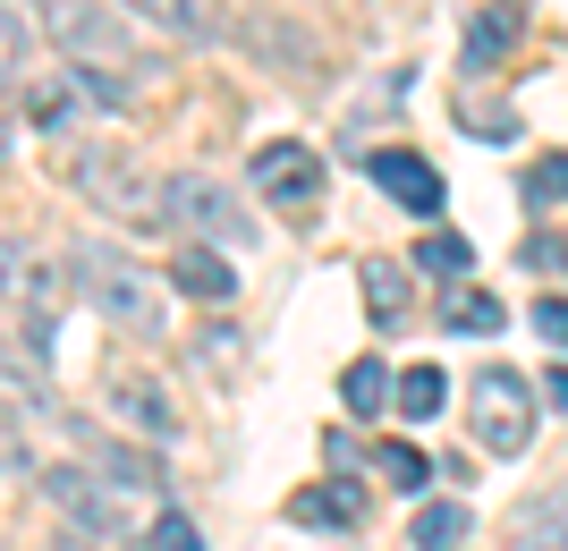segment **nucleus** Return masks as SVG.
<instances>
[{
  "label": "nucleus",
  "mask_w": 568,
  "mask_h": 551,
  "mask_svg": "<svg viewBox=\"0 0 568 551\" xmlns=\"http://www.w3.org/2000/svg\"><path fill=\"white\" fill-rule=\"evenodd\" d=\"M128 18H153L162 34H213V0H128Z\"/></svg>",
  "instance_id": "nucleus-17"
},
{
  "label": "nucleus",
  "mask_w": 568,
  "mask_h": 551,
  "mask_svg": "<svg viewBox=\"0 0 568 551\" xmlns=\"http://www.w3.org/2000/svg\"><path fill=\"white\" fill-rule=\"evenodd\" d=\"M43 492L69 509L85 534H128V527H136V509H144V492H136V483H119L111 467H43Z\"/></svg>",
  "instance_id": "nucleus-4"
},
{
  "label": "nucleus",
  "mask_w": 568,
  "mask_h": 551,
  "mask_svg": "<svg viewBox=\"0 0 568 551\" xmlns=\"http://www.w3.org/2000/svg\"><path fill=\"white\" fill-rule=\"evenodd\" d=\"M170 280L187 288V297H204V306H230V297H237V272L221 264V246H213V238H187V246H179Z\"/></svg>",
  "instance_id": "nucleus-11"
},
{
  "label": "nucleus",
  "mask_w": 568,
  "mask_h": 551,
  "mask_svg": "<svg viewBox=\"0 0 568 551\" xmlns=\"http://www.w3.org/2000/svg\"><path fill=\"white\" fill-rule=\"evenodd\" d=\"M518 534H526V543H544V551H568V483L518 509Z\"/></svg>",
  "instance_id": "nucleus-18"
},
{
  "label": "nucleus",
  "mask_w": 568,
  "mask_h": 551,
  "mask_svg": "<svg viewBox=\"0 0 568 551\" xmlns=\"http://www.w3.org/2000/svg\"><path fill=\"white\" fill-rule=\"evenodd\" d=\"M467 425L493 458H518L526 441H535V382L509 374V365H484L467 382Z\"/></svg>",
  "instance_id": "nucleus-3"
},
{
  "label": "nucleus",
  "mask_w": 568,
  "mask_h": 551,
  "mask_svg": "<svg viewBox=\"0 0 568 551\" xmlns=\"http://www.w3.org/2000/svg\"><path fill=\"white\" fill-rule=\"evenodd\" d=\"M69 264H77V288H85V306L102 323H119V331H136V339L162 331V288H153L144 264H128L119 246H77Z\"/></svg>",
  "instance_id": "nucleus-2"
},
{
  "label": "nucleus",
  "mask_w": 568,
  "mask_h": 551,
  "mask_svg": "<svg viewBox=\"0 0 568 551\" xmlns=\"http://www.w3.org/2000/svg\"><path fill=\"white\" fill-rule=\"evenodd\" d=\"M153 551H204V527H195L187 509H153V527H144Z\"/></svg>",
  "instance_id": "nucleus-22"
},
{
  "label": "nucleus",
  "mask_w": 568,
  "mask_h": 551,
  "mask_svg": "<svg viewBox=\"0 0 568 551\" xmlns=\"http://www.w3.org/2000/svg\"><path fill=\"white\" fill-rule=\"evenodd\" d=\"M170 221L187 229V238H213V246H246L255 238V221L230 204V187H213V178H170Z\"/></svg>",
  "instance_id": "nucleus-6"
},
{
  "label": "nucleus",
  "mask_w": 568,
  "mask_h": 551,
  "mask_svg": "<svg viewBox=\"0 0 568 551\" xmlns=\"http://www.w3.org/2000/svg\"><path fill=\"white\" fill-rule=\"evenodd\" d=\"M255 195L263 204H281V213H314L323 204V153L314 144H263L255 153Z\"/></svg>",
  "instance_id": "nucleus-5"
},
{
  "label": "nucleus",
  "mask_w": 568,
  "mask_h": 551,
  "mask_svg": "<svg viewBox=\"0 0 568 551\" xmlns=\"http://www.w3.org/2000/svg\"><path fill=\"white\" fill-rule=\"evenodd\" d=\"M526 204H544V213L568 204V153H544V162L526 170Z\"/></svg>",
  "instance_id": "nucleus-24"
},
{
  "label": "nucleus",
  "mask_w": 568,
  "mask_h": 551,
  "mask_svg": "<svg viewBox=\"0 0 568 551\" xmlns=\"http://www.w3.org/2000/svg\"><path fill=\"white\" fill-rule=\"evenodd\" d=\"M467 534H475L467 501H433V509H416L407 543H416V551H467Z\"/></svg>",
  "instance_id": "nucleus-13"
},
{
  "label": "nucleus",
  "mask_w": 568,
  "mask_h": 551,
  "mask_svg": "<svg viewBox=\"0 0 568 551\" xmlns=\"http://www.w3.org/2000/svg\"><path fill=\"white\" fill-rule=\"evenodd\" d=\"M237 339H246V331H204V357H213L221 374H237V357H246V348H237Z\"/></svg>",
  "instance_id": "nucleus-31"
},
{
  "label": "nucleus",
  "mask_w": 568,
  "mask_h": 551,
  "mask_svg": "<svg viewBox=\"0 0 568 551\" xmlns=\"http://www.w3.org/2000/svg\"><path fill=\"white\" fill-rule=\"evenodd\" d=\"M26 280H34L26 246H9V238H0V306H26Z\"/></svg>",
  "instance_id": "nucleus-27"
},
{
  "label": "nucleus",
  "mask_w": 568,
  "mask_h": 551,
  "mask_svg": "<svg viewBox=\"0 0 568 551\" xmlns=\"http://www.w3.org/2000/svg\"><path fill=\"white\" fill-rule=\"evenodd\" d=\"M442 323H450V331H500V297H484V288H450V297H442Z\"/></svg>",
  "instance_id": "nucleus-20"
},
{
  "label": "nucleus",
  "mask_w": 568,
  "mask_h": 551,
  "mask_svg": "<svg viewBox=\"0 0 568 551\" xmlns=\"http://www.w3.org/2000/svg\"><path fill=\"white\" fill-rule=\"evenodd\" d=\"M365 170H374V187H382V195H399V204H407L416 221H433V213H442V170H433L425 153H407V144H382V153H374Z\"/></svg>",
  "instance_id": "nucleus-8"
},
{
  "label": "nucleus",
  "mask_w": 568,
  "mask_h": 551,
  "mask_svg": "<svg viewBox=\"0 0 568 551\" xmlns=\"http://www.w3.org/2000/svg\"><path fill=\"white\" fill-rule=\"evenodd\" d=\"M111 408H119V425H136L144 441H179V408H170V390L144 382V374H119V382H111Z\"/></svg>",
  "instance_id": "nucleus-9"
},
{
  "label": "nucleus",
  "mask_w": 568,
  "mask_h": 551,
  "mask_svg": "<svg viewBox=\"0 0 568 551\" xmlns=\"http://www.w3.org/2000/svg\"><path fill=\"white\" fill-rule=\"evenodd\" d=\"M18 51H26V25H18V9L0 0V60H18Z\"/></svg>",
  "instance_id": "nucleus-32"
},
{
  "label": "nucleus",
  "mask_w": 568,
  "mask_h": 551,
  "mask_svg": "<svg viewBox=\"0 0 568 551\" xmlns=\"http://www.w3.org/2000/svg\"><path fill=\"white\" fill-rule=\"evenodd\" d=\"M356 280H365V314L390 331V323L407 314V272L399 264H356Z\"/></svg>",
  "instance_id": "nucleus-16"
},
{
  "label": "nucleus",
  "mask_w": 568,
  "mask_h": 551,
  "mask_svg": "<svg viewBox=\"0 0 568 551\" xmlns=\"http://www.w3.org/2000/svg\"><path fill=\"white\" fill-rule=\"evenodd\" d=\"M390 390H399V374L382 357H356L348 374H339V399H348V416H382L390 408Z\"/></svg>",
  "instance_id": "nucleus-14"
},
{
  "label": "nucleus",
  "mask_w": 568,
  "mask_h": 551,
  "mask_svg": "<svg viewBox=\"0 0 568 551\" xmlns=\"http://www.w3.org/2000/svg\"><path fill=\"white\" fill-rule=\"evenodd\" d=\"M237 34H246L255 51H281L288 69H306V60H314V51H306V34H288V25H272V18H246Z\"/></svg>",
  "instance_id": "nucleus-23"
},
{
  "label": "nucleus",
  "mask_w": 568,
  "mask_h": 551,
  "mask_svg": "<svg viewBox=\"0 0 568 551\" xmlns=\"http://www.w3.org/2000/svg\"><path fill=\"white\" fill-rule=\"evenodd\" d=\"M43 25H51V43H69L77 60H119V51H128V25H119L102 0H51Z\"/></svg>",
  "instance_id": "nucleus-7"
},
{
  "label": "nucleus",
  "mask_w": 568,
  "mask_h": 551,
  "mask_svg": "<svg viewBox=\"0 0 568 551\" xmlns=\"http://www.w3.org/2000/svg\"><path fill=\"white\" fill-rule=\"evenodd\" d=\"M374 476H390L399 492H425V483H433V458L407 450V441H382V450H374Z\"/></svg>",
  "instance_id": "nucleus-21"
},
{
  "label": "nucleus",
  "mask_w": 568,
  "mask_h": 551,
  "mask_svg": "<svg viewBox=\"0 0 568 551\" xmlns=\"http://www.w3.org/2000/svg\"><path fill=\"white\" fill-rule=\"evenodd\" d=\"M442 399H450V374H442V365H407V374H399V390H390V408H399L407 425L442 416Z\"/></svg>",
  "instance_id": "nucleus-15"
},
{
  "label": "nucleus",
  "mask_w": 568,
  "mask_h": 551,
  "mask_svg": "<svg viewBox=\"0 0 568 551\" xmlns=\"http://www.w3.org/2000/svg\"><path fill=\"white\" fill-rule=\"evenodd\" d=\"M69 187L85 195V204H102L111 221H128V229H162L170 221V178H153V170L136 162V153H119V144H85L69 162Z\"/></svg>",
  "instance_id": "nucleus-1"
},
{
  "label": "nucleus",
  "mask_w": 568,
  "mask_h": 551,
  "mask_svg": "<svg viewBox=\"0 0 568 551\" xmlns=\"http://www.w3.org/2000/svg\"><path fill=\"white\" fill-rule=\"evenodd\" d=\"M26 467V432H18V408H0V476Z\"/></svg>",
  "instance_id": "nucleus-28"
},
{
  "label": "nucleus",
  "mask_w": 568,
  "mask_h": 551,
  "mask_svg": "<svg viewBox=\"0 0 568 551\" xmlns=\"http://www.w3.org/2000/svg\"><path fill=\"white\" fill-rule=\"evenodd\" d=\"M535 331H544L551 348H568V297H544V306H535Z\"/></svg>",
  "instance_id": "nucleus-30"
},
{
  "label": "nucleus",
  "mask_w": 568,
  "mask_h": 551,
  "mask_svg": "<svg viewBox=\"0 0 568 551\" xmlns=\"http://www.w3.org/2000/svg\"><path fill=\"white\" fill-rule=\"evenodd\" d=\"M288 518H297V527H356V518H365V492H356L348 476H332V483H306V492L288 501Z\"/></svg>",
  "instance_id": "nucleus-12"
},
{
  "label": "nucleus",
  "mask_w": 568,
  "mask_h": 551,
  "mask_svg": "<svg viewBox=\"0 0 568 551\" xmlns=\"http://www.w3.org/2000/svg\"><path fill=\"white\" fill-rule=\"evenodd\" d=\"M518 264H526V272H560V264H568V246H560V238H526V246H518Z\"/></svg>",
  "instance_id": "nucleus-29"
},
{
  "label": "nucleus",
  "mask_w": 568,
  "mask_h": 551,
  "mask_svg": "<svg viewBox=\"0 0 568 551\" xmlns=\"http://www.w3.org/2000/svg\"><path fill=\"white\" fill-rule=\"evenodd\" d=\"M77 94H85L77 76H69V85H43V94H34V127H69L77 120Z\"/></svg>",
  "instance_id": "nucleus-26"
},
{
  "label": "nucleus",
  "mask_w": 568,
  "mask_h": 551,
  "mask_svg": "<svg viewBox=\"0 0 568 551\" xmlns=\"http://www.w3.org/2000/svg\"><path fill=\"white\" fill-rule=\"evenodd\" d=\"M407 272H433V280H458V272H475V246H467V238H450V229H433V238H416Z\"/></svg>",
  "instance_id": "nucleus-19"
},
{
  "label": "nucleus",
  "mask_w": 568,
  "mask_h": 551,
  "mask_svg": "<svg viewBox=\"0 0 568 551\" xmlns=\"http://www.w3.org/2000/svg\"><path fill=\"white\" fill-rule=\"evenodd\" d=\"M518 34H526L518 0H493V9H475V18H467V43H458V69H467V76H484V69L500 60V51L518 43Z\"/></svg>",
  "instance_id": "nucleus-10"
},
{
  "label": "nucleus",
  "mask_w": 568,
  "mask_h": 551,
  "mask_svg": "<svg viewBox=\"0 0 568 551\" xmlns=\"http://www.w3.org/2000/svg\"><path fill=\"white\" fill-rule=\"evenodd\" d=\"M77 85H85V102H102V111H128V102H136V85L111 76V69H77Z\"/></svg>",
  "instance_id": "nucleus-25"
}]
</instances>
